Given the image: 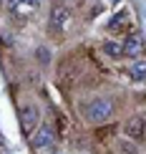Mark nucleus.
<instances>
[{"instance_id":"nucleus-2","label":"nucleus","mask_w":146,"mask_h":154,"mask_svg":"<svg viewBox=\"0 0 146 154\" xmlns=\"http://www.w3.org/2000/svg\"><path fill=\"white\" fill-rule=\"evenodd\" d=\"M68 20H71L68 5L61 3V0H55V3L50 5V28H53L55 33H63V30L68 28Z\"/></svg>"},{"instance_id":"nucleus-9","label":"nucleus","mask_w":146,"mask_h":154,"mask_svg":"<svg viewBox=\"0 0 146 154\" xmlns=\"http://www.w3.org/2000/svg\"><path fill=\"white\" fill-rule=\"evenodd\" d=\"M131 79H134V81H144L146 79V61L131 63Z\"/></svg>"},{"instance_id":"nucleus-12","label":"nucleus","mask_w":146,"mask_h":154,"mask_svg":"<svg viewBox=\"0 0 146 154\" xmlns=\"http://www.w3.org/2000/svg\"><path fill=\"white\" fill-rule=\"evenodd\" d=\"M113 3H118V0H113Z\"/></svg>"},{"instance_id":"nucleus-4","label":"nucleus","mask_w":146,"mask_h":154,"mask_svg":"<svg viewBox=\"0 0 146 154\" xmlns=\"http://www.w3.org/2000/svg\"><path fill=\"white\" fill-rule=\"evenodd\" d=\"M55 142V131L50 124H40L38 126V131L33 134V139H30V144L35 146V149H46V146H50Z\"/></svg>"},{"instance_id":"nucleus-8","label":"nucleus","mask_w":146,"mask_h":154,"mask_svg":"<svg viewBox=\"0 0 146 154\" xmlns=\"http://www.w3.org/2000/svg\"><path fill=\"white\" fill-rule=\"evenodd\" d=\"M103 53H106V56H111V58H121V56H124V43L106 41V43H103Z\"/></svg>"},{"instance_id":"nucleus-11","label":"nucleus","mask_w":146,"mask_h":154,"mask_svg":"<svg viewBox=\"0 0 146 154\" xmlns=\"http://www.w3.org/2000/svg\"><path fill=\"white\" fill-rule=\"evenodd\" d=\"M38 58H40L43 63H48L50 61V51L48 48H38Z\"/></svg>"},{"instance_id":"nucleus-3","label":"nucleus","mask_w":146,"mask_h":154,"mask_svg":"<svg viewBox=\"0 0 146 154\" xmlns=\"http://www.w3.org/2000/svg\"><path fill=\"white\" fill-rule=\"evenodd\" d=\"M8 10L18 18V20H28V18L38 10V0H8Z\"/></svg>"},{"instance_id":"nucleus-10","label":"nucleus","mask_w":146,"mask_h":154,"mask_svg":"<svg viewBox=\"0 0 146 154\" xmlns=\"http://www.w3.org/2000/svg\"><path fill=\"white\" fill-rule=\"evenodd\" d=\"M124 20H129V13H126V10H121V13H116V15L111 18L109 28H111V30H121V28H124Z\"/></svg>"},{"instance_id":"nucleus-5","label":"nucleus","mask_w":146,"mask_h":154,"mask_svg":"<svg viewBox=\"0 0 146 154\" xmlns=\"http://www.w3.org/2000/svg\"><path fill=\"white\" fill-rule=\"evenodd\" d=\"M38 121H40V111H38V106L35 104H25L20 109V124H23V131L28 134V131H33L35 126H38Z\"/></svg>"},{"instance_id":"nucleus-1","label":"nucleus","mask_w":146,"mask_h":154,"mask_svg":"<svg viewBox=\"0 0 146 154\" xmlns=\"http://www.w3.org/2000/svg\"><path fill=\"white\" fill-rule=\"evenodd\" d=\"M111 111H113V106H111V101L109 99H96V101H91L86 109V119L88 121H93V124H101V121H106L111 116Z\"/></svg>"},{"instance_id":"nucleus-6","label":"nucleus","mask_w":146,"mask_h":154,"mask_svg":"<svg viewBox=\"0 0 146 154\" xmlns=\"http://www.w3.org/2000/svg\"><path fill=\"white\" fill-rule=\"evenodd\" d=\"M144 53V38L139 33H131L129 38L124 41V56H131V58H136V56Z\"/></svg>"},{"instance_id":"nucleus-7","label":"nucleus","mask_w":146,"mask_h":154,"mask_svg":"<svg viewBox=\"0 0 146 154\" xmlns=\"http://www.w3.org/2000/svg\"><path fill=\"white\" fill-rule=\"evenodd\" d=\"M144 131H146V121L141 116H134V119H129L124 124V134H126V137H131V139H141Z\"/></svg>"}]
</instances>
